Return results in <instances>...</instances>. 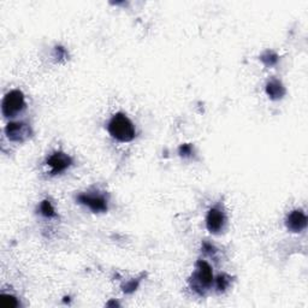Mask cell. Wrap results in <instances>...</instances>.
Instances as JSON below:
<instances>
[{"mask_svg":"<svg viewBox=\"0 0 308 308\" xmlns=\"http://www.w3.org/2000/svg\"><path fill=\"white\" fill-rule=\"evenodd\" d=\"M190 287L199 295H205L213 283V272L210 264L205 260H199L195 265V271L189 279Z\"/></svg>","mask_w":308,"mask_h":308,"instance_id":"obj_2","label":"cell"},{"mask_svg":"<svg viewBox=\"0 0 308 308\" xmlns=\"http://www.w3.org/2000/svg\"><path fill=\"white\" fill-rule=\"evenodd\" d=\"M203 250L205 251V253L206 254H214L217 251V249H216V247L213 246V244H211V243H208V242H204L203 243Z\"/></svg>","mask_w":308,"mask_h":308,"instance_id":"obj_16","label":"cell"},{"mask_svg":"<svg viewBox=\"0 0 308 308\" xmlns=\"http://www.w3.org/2000/svg\"><path fill=\"white\" fill-rule=\"evenodd\" d=\"M178 153H180L181 157H190L193 154V147L189 144L182 145L180 148H178Z\"/></svg>","mask_w":308,"mask_h":308,"instance_id":"obj_15","label":"cell"},{"mask_svg":"<svg viewBox=\"0 0 308 308\" xmlns=\"http://www.w3.org/2000/svg\"><path fill=\"white\" fill-rule=\"evenodd\" d=\"M266 94L272 100H279L286 95V88L279 79L272 78L266 85Z\"/></svg>","mask_w":308,"mask_h":308,"instance_id":"obj_9","label":"cell"},{"mask_svg":"<svg viewBox=\"0 0 308 308\" xmlns=\"http://www.w3.org/2000/svg\"><path fill=\"white\" fill-rule=\"evenodd\" d=\"M46 164L51 169V175H58L71 166L72 159L64 152H54L47 158Z\"/></svg>","mask_w":308,"mask_h":308,"instance_id":"obj_6","label":"cell"},{"mask_svg":"<svg viewBox=\"0 0 308 308\" xmlns=\"http://www.w3.org/2000/svg\"><path fill=\"white\" fill-rule=\"evenodd\" d=\"M5 134L10 141L24 142L32 137L33 130L24 122H10L5 128Z\"/></svg>","mask_w":308,"mask_h":308,"instance_id":"obj_4","label":"cell"},{"mask_svg":"<svg viewBox=\"0 0 308 308\" xmlns=\"http://www.w3.org/2000/svg\"><path fill=\"white\" fill-rule=\"evenodd\" d=\"M25 108L24 94L18 89L9 92L3 99L2 112L6 118H13L18 116Z\"/></svg>","mask_w":308,"mask_h":308,"instance_id":"obj_3","label":"cell"},{"mask_svg":"<svg viewBox=\"0 0 308 308\" xmlns=\"http://www.w3.org/2000/svg\"><path fill=\"white\" fill-rule=\"evenodd\" d=\"M138 284H140V279H132V281H130V282L125 283L124 286L122 287V289H123L125 294H131L137 289Z\"/></svg>","mask_w":308,"mask_h":308,"instance_id":"obj_14","label":"cell"},{"mask_svg":"<svg viewBox=\"0 0 308 308\" xmlns=\"http://www.w3.org/2000/svg\"><path fill=\"white\" fill-rule=\"evenodd\" d=\"M40 213L46 218H53L55 217V211L53 208L51 201L48 200H44L41 204H40Z\"/></svg>","mask_w":308,"mask_h":308,"instance_id":"obj_12","label":"cell"},{"mask_svg":"<svg viewBox=\"0 0 308 308\" xmlns=\"http://www.w3.org/2000/svg\"><path fill=\"white\" fill-rule=\"evenodd\" d=\"M286 225L291 233H301L307 227V217L301 210L291 211L287 216Z\"/></svg>","mask_w":308,"mask_h":308,"instance_id":"obj_8","label":"cell"},{"mask_svg":"<svg viewBox=\"0 0 308 308\" xmlns=\"http://www.w3.org/2000/svg\"><path fill=\"white\" fill-rule=\"evenodd\" d=\"M110 135L117 141L130 142L136 136V129L132 122L124 114H116L107 125Z\"/></svg>","mask_w":308,"mask_h":308,"instance_id":"obj_1","label":"cell"},{"mask_svg":"<svg viewBox=\"0 0 308 308\" xmlns=\"http://www.w3.org/2000/svg\"><path fill=\"white\" fill-rule=\"evenodd\" d=\"M278 55L273 51H266L260 55V61L266 66H274L278 63Z\"/></svg>","mask_w":308,"mask_h":308,"instance_id":"obj_11","label":"cell"},{"mask_svg":"<svg viewBox=\"0 0 308 308\" xmlns=\"http://www.w3.org/2000/svg\"><path fill=\"white\" fill-rule=\"evenodd\" d=\"M0 304L4 308H16L19 306L18 300L11 295H3L0 299Z\"/></svg>","mask_w":308,"mask_h":308,"instance_id":"obj_13","label":"cell"},{"mask_svg":"<svg viewBox=\"0 0 308 308\" xmlns=\"http://www.w3.org/2000/svg\"><path fill=\"white\" fill-rule=\"evenodd\" d=\"M66 55V51L61 46H58V47H55V57H58L59 59L64 58Z\"/></svg>","mask_w":308,"mask_h":308,"instance_id":"obj_17","label":"cell"},{"mask_svg":"<svg viewBox=\"0 0 308 308\" xmlns=\"http://www.w3.org/2000/svg\"><path fill=\"white\" fill-rule=\"evenodd\" d=\"M231 284V277L228 276V274L221 273L216 278V288L218 291H225L229 288V286Z\"/></svg>","mask_w":308,"mask_h":308,"instance_id":"obj_10","label":"cell"},{"mask_svg":"<svg viewBox=\"0 0 308 308\" xmlns=\"http://www.w3.org/2000/svg\"><path fill=\"white\" fill-rule=\"evenodd\" d=\"M225 221H227V218H225L224 212L221 211L220 208L212 207L211 210L208 211L206 217V228L210 233H220V231L224 229Z\"/></svg>","mask_w":308,"mask_h":308,"instance_id":"obj_7","label":"cell"},{"mask_svg":"<svg viewBox=\"0 0 308 308\" xmlns=\"http://www.w3.org/2000/svg\"><path fill=\"white\" fill-rule=\"evenodd\" d=\"M77 201L81 205L87 206L94 213H102L107 211V200L100 194H88L83 193L77 197Z\"/></svg>","mask_w":308,"mask_h":308,"instance_id":"obj_5","label":"cell"}]
</instances>
